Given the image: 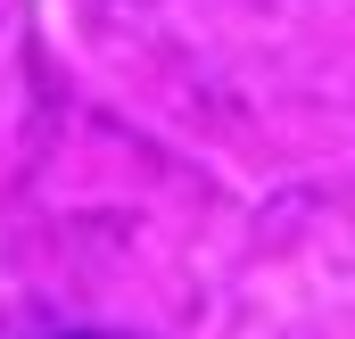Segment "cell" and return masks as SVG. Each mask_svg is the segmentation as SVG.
I'll use <instances>...</instances> for the list:
<instances>
[{"label": "cell", "mask_w": 355, "mask_h": 339, "mask_svg": "<svg viewBox=\"0 0 355 339\" xmlns=\"http://www.w3.org/2000/svg\"><path fill=\"white\" fill-rule=\"evenodd\" d=\"M75 339H107V331H75Z\"/></svg>", "instance_id": "obj_1"}]
</instances>
